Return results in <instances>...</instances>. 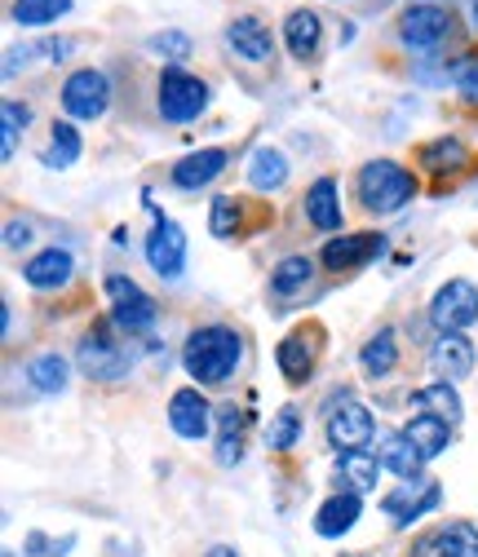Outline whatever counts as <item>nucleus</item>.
<instances>
[{"instance_id": "obj_1", "label": "nucleus", "mask_w": 478, "mask_h": 557, "mask_svg": "<svg viewBox=\"0 0 478 557\" xmlns=\"http://www.w3.org/2000/svg\"><path fill=\"white\" fill-rule=\"evenodd\" d=\"M240 355H244V341L235 327H199L186 336V350H182V363L191 372V381L199 385H222L231 381V372L240 368Z\"/></svg>"}, {"instance_id": "obj_2", "label": "nucleus", "mask_w": 478, "mask_h": 557, "mask_svg": "<svg viewBox=\"0 0 478 557\" xmlns=\"http://www.w3.org/2000/svg\"><path fill=\"white\" fill-rule=\"evenodd\" d=\"M417 195V182L394 160H372L359 169V203L368 213H399V208Z\"/></svg>"}, {"instance_id": "obj_3", "label": "nucleus", "mask_w": 478, "mask_h": 557, "mask_svg": "<svg viewBox=\"0 0 478 557\" xmlns=\"http://www.w3.org/2000/svg\"><path fill=\"white\" fill-rule=\"evenodd\" d=\"M76 363H81V372L94 376V381H120V376L128 372L133 355H128V345L115 336V323H98L94 332H85Z\"/></svg>"}, {"instance_id": "obj_4", "label": "nucleus", "mask_w": 478, "mask_h": 557, "mask_svg": "<svg viewBox=\"0 0 478 557\" xmlns=\"http://www.w3.org/2000/svg\"><path fill=\"white\" fill-rule=\"evenodd\" d=\"M204 107H209V85L191 72H182V66H164L160 72V115L169 124H186Z\"/></svg>"}, {"instance_id": "obj_5", "label": "nucleus", "mask_w": 478, "mask_h": 557, "mask_svg": "<svg viewBox=\"0 0 478 557\" xmlns=\"http://www.w3.org/2000/svg\"><path fill=\"white\" fill-rule=\"evenodd\" d=\"M107 297L115 301V310H111V323L120 327V332H128V336H147L151 327H156V301L133 284L128 274H107Z\"/></svg>"}, {"instance_id": "obj_6", "label": "nucleus", "mask_w": 478, "mask_h": 557, "mask_svg": "<svg viewBox=\"0 0 478 557\" xmlns=\"http://www.w3.org/2000/svg\"><path fill=\"white\" fill-rule=\"evenodd\" d=\"M111 102V81L102 72H94V66H81V72L66 76L62 85V111L72 120H98Z\"/></svg>"}, {"instance_id": "obj_7", "label": "nucleus", "mask_w": 478, "mask_h": 557, "mask_svg": "<svg viewBox=\"0 0 478 557\" xmlns=\"http://www.w3.org/2000/svg\"><path fill=\"white\" fill-rule=\"evenodd\" d=\"M430 319L443 332H465L469 323H478V284H469V278H448L430 301Z\"/></svg>"}, {"instance_id": "obj_8", "label": "nucleus", "mask_w": 478, "mask_h": 557, "mask_svg": "<svg viewBox=\"0 0 478 557\" xmlns=\"http://www.w3.org/2000/svg\"><path fill=\"white\" fill-rule=\"evenodd\" d=\"M368 438H372V411L355 398H341L328 411V443L336 451H364Z\"/></svg>"}, {"instance_id": "obj_9", "label": "nucleus", "mask_w": 478, "mask_h": 557, "mask_svg": "<svg viewBox=\"0 0 478 557\" xmlns=\"http://www.w3.org/2000/svg\"><path fill=\"white\" fill-rule=\"evenodd\" d=\"M452 10L443 5H413V10H403L399 18V40L403 45H413V49H434L452 36Z\"/></svg>"}, {"instance_id": "obj_10", "label": "nucleus", "mask_w": 478, "mask_h": 557, "mask_svg": "<svg viewBox=\"0 0 478 557\" xmlns=\"http://www.w3.org/2000/svg\"><path fill=\"white\" fill-rule=\"evenodd\" d=\"M147 261H151V270L160 278H177L186 270V235H182L177 222L156 218V226L147 235Z\"/></svg>"}, {"instance_id": "obj_11", "label": "nucleus", "mask_w": 478, "mask_h": 557, "mask_svg": "<svg viewBox=\"0 0 478 557\" xmlns=\"http://www.w3.org/2000/svg\"><path fill=\"white\" fill-rule=\"evenodd\" d=\"M169 425L177 438H204L213 430V407L199 389H177L169 398Z\"/></svg>"}, {"instance_id": "obj_12", "label": "nucleus", "mask_w": 478, "mask_h": 557, "mask_svg": "<svg viewBox=\"0 0 478 557\" xmlns=\"http://www.w3.org/2000/svg\"><path fill=\"white\" fill-rule=\"evenodd\" d=\"M381 248H385V239L372 235V231H364V235H341V239H328V244H323V265H328L332 274H346V270H359V265H368L372 257H381Z\"/></svg>"}, {"instance_id": "obj_13", "label": "nucleus", "mask_w": 478, "mask_h": 557, "mask_svg": "<svg viewBox=\"0 0 478 557\" xmlns=\"http://www.w3.org/2000/svg\"><path fill=\"white\" fill-rule=\"evenodd\" d=\"M413 557H478V531L465 522L452 527H434L430 535L417 540Z\"/></svg>"}, {"instance_id": "obj_14", "label": "nucleus", "mask_w": 478, "mask_h": 557, "mask_svg": "<svg viewBox=\"0 0 478 557\" xmlns=\"http://www.w3.org/2000/svg\"><path fill=\"white\" fill-rule=\"evenodd\" d=\"M430 363H434V372H439L443 381H465V376L474 372V341H469L465 332H443V336L434 341Z\"/></svg>"}, {"instance_id": "obj_15", "label": "nucleus", "mask_w": 478, "mask_h": 557, "mask_svg": "<svg viewBox=\"0 0 478 557\" xmlns=\"http://www.w3.org/2000/svg\"><path fill=\"white\" fill-rule=\"evenodd\" d=\"M226 45H231L240 58H248V62H270V58H275V40H270V27H266L261 18H253V14H244V18H235V23L226 27Z\"/></svg>"}, {"instance_id": "obj_16", "label": "nucleus", "mask_w": 478, "mask_h": 557, "mask_svg": "<svg viewBox=\"0 0 478 557\" xmlns=\"http://www.w3.org/2000/svg\"><path fill=\"white\" fill-rule=\"evenodd\" d=\"M439 505V482H417V486H399V492L385 496V513L399 527H413L421 513H430Z\"/></svg>"}, {"instance_id": "obj_17", "label": "nucleus", "mask_w": 478, "mask_h": 557, "mask_svg": "<svg viewBox=\"0 0 478 557\" xmlns=\"http://www.w3.org/2000/svg\"><path fill=\"white\" fill-rule=\"evenodd\" d=\"M359 513H364V500H359V492H341V496H328V500L319 505V513H315V531H319L323 540H336V535H346V531L359 522Z\"/></svg>"}, {"instance_id": "obj_18", "label": "nucleus", "mask_w": 478, "mask_h": 557, "mask_svg": "<svg viewBox=\"0 0 478 557\" xmlns=\"http://www.w3.org/2000/svg\"><path fill=\"white\" fill-rule=\"evenodd\" d=\"M72 270H76L72 252H66V248H45V252H36L23 265V278L32 288H62L66 278H72Z\"/></svg>"}, {"instance_id": "obj_19", "label": "nucleus", "mask_w": 478, "mask_h": 557, "mask_svg": "<svg viewBox=\"0 0 478 557\" xmlns=\"http://www.w3.org/2000/svg\"><path fill=\"white\" fill-rule=\"evenodd\" d=\"M319 40H323V23H319L315 10H293L284 18V45L297 62H310L319 53Z\"/></svg>"}, {"instance_id": "obj_20", "label": "nucleus", "mask_w": 478, "mask_h": 557, "mask_svg": "<svg viewBox=\"0 0 478 557\" xmlns=\"http://www.w3.org/2000/svg\"><path fill=\"white\" fill-rule=\"evenodd\" d=\"M222 169H226V151H218V147L195 151V156H186V160L173 164V186H182V190H199V186H209Z\"/></svg>"}, {"instance_id": "obj_21", "label": "nucleus", "mask_w": 478, "mask_h": 557, "mask_svg": "<svg viewBox=\"0 0 478 557\" xmlns=\"http://www.w3.org/2000/svg\"><path fill=\"white\" fill-rule=\"evenodd\" d=\"M306 222L315 231H336L341 226V199H336V182L332 177H319L306 190Z\"/></svg>"}, {"instance_id": "obj_22", "label": "nucleus", "mask_w": 478, "mask_h": 557, "mask_svg": "<svg viewBox=\"0 0 478 557\" xmlns=\"http://www.w3.org/2000/svg\"><path fill=\"white\" fill-rule=\"evenodd\" d=\"M377 460H381V469H390V473H399V478L407 482V478L421 473V460H426V456L417 451V443L407 438V434H385Z\"/></svg>"}, {"instance_id": "obj_23", "label": "nucleus", "mask_w": 478, "mask_h": 557, "mask_svg": "<svg viewBox=\"0 0 478 557\" xmlns=\"http://www.w3.org/2000/svg\"><path fill=\"white\" fill-rule=\"evenodd\" d=\"M407 438L417 443V451L426 456V460H434L448 443H452V425L448 421H439V416H430V411H421V416H413V421H407V430H403Z\"/></svg>"}, {"instance_id": "obj_24", "label": "nucleus", "mask_w": 478, "mask_h": 557, "mask_svg": "<svg viewBox=\"0 0 478 557\" xmlns=\"http://www.w3.org/2000/svg\"><path fill=\"white\" fill-rule=\"evenodd\" d=\"M66 53H72V40H32V45H19V49L5 53V76H19V72H27V66H36V62H58Z\"/></svg>"}, {"instance_id": "obj_25", "label": "nucleus", "mask_w": 478, "mask_h": 557, "mask_svg": "<svg viewBox=\"0 0 478 557\" xmlns=\"http://www.w3.org/2000/svg\"><path fill=\"white\" fill-rule=\"evenodd\" d=\"M315 278V265H310V257H284L275 270H270V293H275L280 301H289V297H297V293H306V284Z\"/></svg>"}, {"instance_id": "obj_26", "label": "nucleus", "mask_w": 478, "mask_h": 557, "mask_svg": "<svg viewBox=\"0 0 478 557\" xmlns=\"http://www.w3.org/2000/svg\"><path fill=\"white\" fill-rule=\"evenodd\" d=\"M248 182L257 190H280L289 182V160L275 147H257L253 160H248Z\"/></svg>"}, {"instance_id": "obj_27", "label": "nucleus", "mask_w": 478, "mask_h": 557, "mask_svg": "<svg viewBox=\"0 0 478 557\" xmlns=\"http://www.w3.org/2000/svg\"><path fill=\"white\" fill-rule=\"evenodd\" d=\"M421 169L426 173H456V169H465V160H469V151H465V143L461 137H434V143H426L421 147Z\"/></svg>"}, {"instance_id": "obj_28", "label": "nucleus", "mask_w": 478, "mask_h": 557, "mask_svg": "<svg viewBox=\"0 0 478 557\" xmlns=\"http://www.w3.org/2000/svg\"><path fill=\"white\" fill-rule=\"evenodd\" d=\"M413 407L439 416V421H448V425L461 421V398H456V389H452L448 381H439V385H421V389L413 394Z\"/></svg>"}, {"instance_id": "obj_29", "label": "nucleus", "mask_w": 478, "mask_h": 557, "mask_svg": "<svg viewBox=\"0 0 478 557\" xmlns=\"http://www.w3.org/2000/svg\"><path fill=\"white\" fill-rule=\"evenodd\" d=\"M275 363H280V372H284L289 381H306V376H310V368H315V350H310L306 332H297V336L280 341V350H275Z\"/></svg>"}, {"instance_id": "obj_30", "label": "nucleus", "mask_w": 478, "mask_h": 557, "mask_svg": "<svg viewBox=\"0 0 478 557\" xmlns=\"http://www.w3.org/2000/svg\"><path fill=\"white\" fill-rule=\"evenodd\" d=\"M76 160H81V133H76L72 124H53L40 164H45V169H72Z\"/></svg>"}, {"instance_id": "obj_31", "label": "nucleus", "mask_w": 478, "mask_h": 557, "mask_svg": "<svg viewBox=\"0 0 478 557\" xmlns=\"http://www.w3.org/2000/svg\"><path fill=\"white\" fill-rule=\"evenodd\" d=\"M62 14H72V0H14V23L19 27H49Z\"/></svg>"}, {"instance_id": "obj_32", "label": "nucleus", "mask_w": 478, "mask_h": 557, "mask_svg": "<svg viewBox=\"0 0 478 557\" xmlns=\"http://www.w3.org/2000/svg\"><path fill=\"white\" fill-rule=\"evenodd\" d=\"M341 478L351 482V492H377L381 460L377 456H364V451H351V456H341Z\"/></svg>"}, {"instance_id": "obj_33", "label": "nucleus", "mask_w": 478, "mask_h": 557, "mask_svg": "<svg viewBox=\"0 0 478 557\" xmlns=\"http://www.w3.org/2000/svg\"><path fill=\"white\" fill-rule=\"evenodd\" d=\"M364 372L368 376H385L390 368H394V359H399V350H394V327H381L377 336H368V345H364Z\"/></svg>"}, {"instance_id": "obj_34", "label": "nucleus", "mask_w": 478, "mask_h": 557, "mask_svg": "<svg viewBox=\"0 0 478 557\" xmlns=\"http://www.w3.org/2000/svg\"><path fill=\"white\" fill-rule=\"evenodd\" d=\"M218 421H222L218 460H222V465H235V460L244 456V438H240V430H244V416H240L235 407H222V411H218Z\"/></svg>"}, {"instance_id": "obj_35", "label": "nucleus", "mask_w": 478, "mask_h": 557, "mask_svg": "<svg viewBox=\"0 0 478 557\" xmlns=\"http://www.w3.org/2000/svg\"><path fill=\"white\" fill-rule=\"evenodd\" d=\"M32 385L40 389V394H62L66 389V363L58 359V355H40V359H32Z\"/></svg>"}, {"instance_id": "obj_36", "label": "nucleus", "mask_w": 478, "mask_h": 557, "mask_svg": "<svg viewBox=\"0 0 478 557\" xmlns=\"http://www.w3.org/2000/svg\"><path fill=\"white\" fill-rule=\"evenodd\" d=\"M0 115H5V128H0V137H5V143H0V151H5V160H10L14 147H19V137H23V128L32 124V111H27L23 102L5 98V102H0Z\"/></svg>"}, {"instance_id": "obj_37", "label": "nucleus", "mask_w": 478, "mask_h": 557, "mask_svg": "<svg viewBox=\"0 0 478 557\" xmlns=\"http://www.w3.org/2000/svg\"><path fill=\"white\" fill-rule=\"evenodd\" d=\"M240 208H244V203H240V199H231V195L213 199V208H209V231H213V235H222V239H226V235H235V231H240V218H244Z\"/></svg>"}, {"instance_id": "obj_38", "label": "nucleus", "mask_w": 478, "mask_h": 557, "mask_svg": "<svg viewBox=\"0 0 478 557\" xmlns=\"http://www.w3.org/2000/svg\"><path fill=\"white\" fill-rule=\"evenodd\" d=\"M297 434H302V416H297V407H284V411L275 416V425H270V447L289 451V447L297 443Z\"/></svg>"}, {"instance_id": "obj_39", "label": "nucleus", "mask_w": 478, "mask_h": 557, "mask_svg": "<svg viewBox=\"0 0 478 557\" xmlns=\"http://www.w3.org/2000/svg\"><path fill=\"white\" fill-rule=\"evenodd\" d=\"M452 81H456L461 98L478 107V58H461V62H456V72H452Z\"/></svg>"}, {"instance_id": "obj_40", "label": "nucleus", "mask_w": 478, "mask_h": 557, "mask_svg": "<svg viewBox=\"0 0 478 557\" xmlns=\"http://www.w3.org/2000/svg\"><path fill=\"white\" fill-rule=\"evenodd\" d=\"M147 49L151 53H164V58H186L191 53V36L186 32H164V36H151Z\"/></svg>"}, {"instance_id": "obj_41", "label": "nucleus", "mask_w": 478, "mask_h": 557, "mask_svg": "<svg viewBox=\"0 0 478 557\" xmlns=\"http://www.w3.org/2000/svg\"><path fill=\"white\" fill-rule=\"evenodd\" d=\"M27 239H32V231H27V226H19V222H10V226H5V248H14V252H19V248H27Z\"/></svg>"}, {"instance_id": "obj_42", "label": "nucleus", "mask_w": 478, "mask_h": 557, "mask_svg": "<svg viewBox=\"0 0 478 557\" xmlns=\"http://www.w3.org/2000/svg\"><path fill=\"white\" fill-rule=\"evenodd\" d=\"M209 557H240L235 548H226V544H218V548H209Z\"/></svg>"}, {"instance_id": "obj_43", "label": "nucleus", "mask_w": 478, "mask_h": 557, "mask_svg": "<svg viewBox=\"0 0 478 557\" xmlns=\"http://www.w3.org/2000/svg\"><path fill=\"white\" fill-rule=\"evenodd\" d=\"M474 27H478V0H474Z\"/></svg>"}]
</instances>
